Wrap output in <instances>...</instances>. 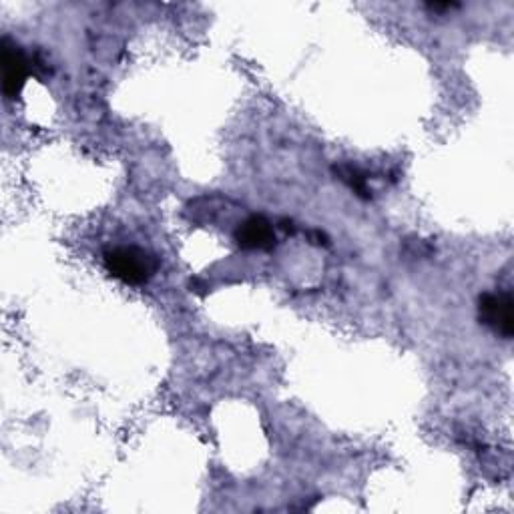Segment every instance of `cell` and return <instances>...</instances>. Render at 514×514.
<instances>
[{"label": "cell", "instance_id": "obj_1", "mask_svg": "<svg viewBox=\"0 0 514 514\" xmlns=\"http://www.w3.org/2000/svg\"><path fill=\"white\" fill-rule=\"evenodd\" d=\"M105 266L109 274L131 286H141L149 282L159 268L157 257L139 247L109 249L105 253Z\"/></svg>", "mask_w": 514, "mask_h": 514}, {"label": "cell", "instance_id": "obj_3", "mask_svg": "<svg viewBox=\"0 0 514 514\" xmlns=\"http://www.w3.org/2000/svg\"><path fill=\"white\" fill-rule=\"evenodd\" d=\"M480 322L496 330L506 340L514 334V316H512V296L508 292L484 294L478 304Z\"/></svg>", "mask_w": 514, "mask_h": 514}, {"label": "cell", "instance_id": "obj_2", "mask_svg": "<svg viewBox=\"0 0 514 514\" xmlns=\"http://www.w3.org/2000/svg\"><path fill=\"white\" fill-rule=\"evenodd\" d=\"M0 57H3V91L9 99L19 97L29 77V59L25 51L9 39L0 43Z\"/></svg>", "mask_w": 514, "mask_h": 514}, {"label": "cell", "instance_id": "obj_4", "mask_svg": "<svg viewBox=\"0 0 514 514\" xmlns=\"http://www.w3.org/2000/svg\"><path fill=\"white\" fill-rule=\"evenodd\" d=\"M235 237L243 249H272L276 245V231L262 215H253L241 223Z\"/></svg>", "mask_w": 514, "mask_h": 514}, {"label": "cell", "instance_id": "obj_5", "mask_svg": "<svg viewBox=\"0 0 514 514\" xmlns=\"http://www.w3.org/2000/svg\"><path fill=\"white\" fill-rule=\"evenodd\" d=\"M336 173H338V177L342 179V181H346L360 197H364V199H370V195H372V191L368 189V183H366V175L358 169V167H352V165H340V167H336L334 169Z\"/></svg>", "mask_w": 514, "mask_h": 514}]
</instances>
